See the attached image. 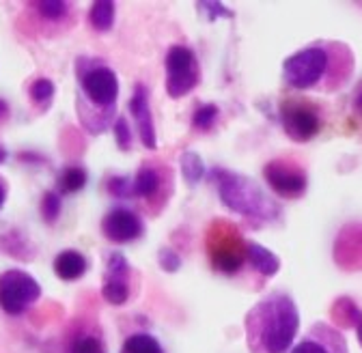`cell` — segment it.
<instances>
[{"mask_svg": "<svg viewBox=\"0 0 362 353\" xmlns=\"http://www.w3.org/2000/svg\"><path fill=\"white\" fill-rule=\"evenodd\" d=\"M356 56L347 43L313 41L283 63V80L296 91L337 93L351 82Z\"/></svg>", "mask_w": 362, "mask_h": 353, "instance_id": "cell-1", "label": "cell"}, {"mask_svg": "<svg viewBox=\"0 0 362 353\" xmlns=\"http://www.w3.org/2000/svg\"><path fill=\"white\" fill-rule=\"evenodd\" d=\"M250 353H289L300 330V311L285 291L263 295L244 319Z\"/></svg>", "mask_w": 362, "mask_h": 353, "instance_id": "cell-2", "label": "cell"}, {"mask_svg": "<svg viewBox=\"0 0 362 353\" xmlns=\"http://www.w3.org/2000/svg\"><path fill=\"white\" fill-rule=\"evenodd\" d=\"M214 184L218 186V196L222 205L235 213L252 217L257 222H272L281 213V207L263 192V188L240 172L216 168Z\"/></svg>", "mask_w": 362, "mask_h": 353, "instance_id": "cell-3", "label": "cell"}, {"mask_svg": "<svg viewBox=\"0 0 362 353\" xmlns=\"http://www.w3.org/2000/svg\"><path fill=\"white\" fill-rule=\"evenodd\" d=\"M80 91H82V102L88 106V110L80 112L82 123L90 116V112H95L86 129L90 134H102L112 121L117 97H119L117 73L102 63H90V67L80 69Z\"/></svg>", "mask_w": 362, "mask_h": 353, "instance_id": "cell-4", "label": "cell"}, {"mask_svg": "<svg viewBox=\"0 0 362 353\" xmlns=\"http://www.w3.org/2000/svg\"><path fill=\"white\" fill-rule=\"evenodd\" d=\"M207 254L218 274L235 276L246 265V239L240 235L235 225L218 220L207 233Z\"/></svg>", "mask_w": 362, "mask_h": 353, "instance_id": "cell-5", "label": "cell"}, {"mask_svg": "<svg viewBox=\"0 0 362 353\" xmlns=\"http://www.w3.org/2000/svg\"><path fill=\"white\" fill-rule=\"evenodd\" d=\"M166 93L173 100H181L194 91L201 80V67L194 52L188 46H170L166 52Z\"/></svg>", "mask_w": 362, "mask_h": 353, "instance_id": "cell-6", "label": "cell"}, {"mask_svg": "<svg viewBox=\"0 0 362 353\" xmlns=\"http://www.w3.org/2000/svg\"><path fill=\"white\" fill-rule=\"evenodd\" d=\"M263 176L269 190L281 198L296 201L306 194L308 174L302 164L291 157H276L263 166Z\"/></svg>", "mask_w": 362, "mask_h": 353, "instance_id": "cell-7", "label": "cell"}, {"mask_svg": "<svg viewBox=\"0 0 362 353\" xmlns=\"http://www.w3.org/2000/svg\"><path fill=\"white\" fill-rule=\"evenodd\" d=\"M281 123L285 134L296 143L313 140L324 127L320 108L306 100H285L281 104Z\"/></svg>", "mask_w": 362, "mask_h": 353, "instance_id": "cell-8", "label": "cell"}, {"mask_svg": "<svg viewBox=\"0 0 362 353\" xmlns=\"http://www.w3.org/2000/svg\"><path fill=\"white\" fill-rule=\"evenodd\" d=\"M41 297L39 282L22 272V270H9L0 274V308L7 315H22Z\"/></svg>", "mask_w": 362, "mask_h": 353, "instance_id": "cell-9", "label": "cell"}, {"mask_svg": "<svg viewBox=\"0 0 362 353\" xmlns=\"http://www.w3.org/2000/svg\"><path fill=\"white\" fill-rule=\"evenodd\" d=\"M289 353H349L343 332L326 321L313 323Z\"/></svg>", "mask_w": 362, "mask_h": 353, "instance_id": "cell-10", "label": "cell"}, {"mask_svg": "<svg viewBox=\"0 0 362 353\" xmlns=\"http://www.w3.org/2000/svg\"><path fill=\"white\" fill-rule=\"evenodd\" d=\"M102 233L112 244H129V241H136L143 237L145 225L136 211H132L127 207H117L104 215Z\"/></svg>", "mask_w": 362, "mask_h": 353, "instance_id": "cell-11", "label": "cell"}, {"mask_svg": "<svg viewBox=\"0 0 362 353\" xmlns=\"http://www.w3.org/2000/svg\"><path fill=\"white\" fill-rule=\"evenodd\" d=\"M132 270L121 252H112L106 263V274L102 282V295L112 306H123L129 299Z\"/></svg>", "mask_w": 362, "mask_h": 353, "instance_id": "cell-12", "label": "cell"}, {"mask_svg": "<svg viewBox=\"0 0 362 353\" xmlns=\"http://www.w3.org/2000/svg\"><path fill=\"white\" fill-rule=\"evenodd\" d=\"M129 112L132 119L139 127V136L143 147H147L149 151H153L158 147V136H156V125H153V112H151V104H149V91L145 84H136L134 93L129 97Z\"/></svg>", "mask_w": 362, "mask_h": 353, "instance_id": "cell-13", "label": "cell"}, {"mask_svg": "<svg viewBox=\"0 0 362 353\" xmlns=\"http://www.w3.org/2000/svg\"><path fill=\"white\" fill-rule=\"evenodd\" d=\"M164 179H168V170L156 166V164H143L136 172V176L132 179L134 184V196H141L145 198L149 205H164V194H162V188H164Z\"/></svg>", "mask_w": 362, "mask_h": 353, "instance_id": "cell-14", "label": "cell"}, {"mask_svg": "<svg viewBox=\"0 0 362 353\" xmlns=\"http://www.w3.org/2000/svg\"><path fill=\"white\" fill-rule=\"evenodd\" d=\"M246 265L257 276L272 278L281 270V258L257 241H246Z\"/></svg>", "mask_w": 362, "mask_h": 353, "instance_id": "cell-15", "label": "cell"}, {"mask_svg": "<svg viewBox=\"0 0 362 353\" xmlns=\"http://www.w3.org/2000/svg\"><path fill=\"white\" fill-rule=\"evenodd\" d=\"M54 274L65 280V282H74V280H80L86 270H88V261L82 252L78 250H63L54 256Z\"/></svg>", "mask_w": 362, "mask_h": 353, "instance_id": "cell-16", "label": "cell"}, {"mask_svg": "<svg viewBox=\"0 0 362 353\" xmlns=\"http://www.w3.org/2000/svg\"><path fill=\"white\" fill-rule=\"evenodd\" d=\"M119 353H164V347L160 345V340L156 336L139 332V334H132L125 338Z\"/></svg>", "mask_w": 362, "mask_h": 353, "instance_id": "cell-17", "label": "cell"}, {"mask_svg": "<svg viewBox=\"0 0 362 353\" xmlns=\"http://www.w3.org/2000/svg\"><path fill=\"white\" fill-rule=\"evenodd\" d=\"M115 13H117L115 3H110V0H102V3H95L93 7H90L88 24L100 32H108L115 24Z\"/></svg>", "mask_w": 362, "mask_h": 353, "instance_id": "cell-18", "label": "cell"}, {"mask_svg": "<svg viewBox=\"0 0 362 353\" xmlns=\"http://www.w3.org/2000/svg\"><path fill=\"white\" fill-rule=\"evenodd\" d=\"M57 184L61 194H76L86 186V170L82 166H67L61 170Z\"/></svg>", "mask_w": 362, "mask_h": 353, "instance_id": "cell-19", "label": "cell"}, {"mask_svg": "<svg viewBox=\"0 0 362 353\" xmlns=\"http://www.w3.org/2000/svg\"><path fill=\"white\" fill-rule=\"evenodd\" d=\"M179 164H181V174H184V179L188 181V186H197L205 176V164H203L201 155L194 153V151L181 153Z\"/></svg>", "mask_w": 362, "mask_h": 353, "instance_id": "cell-20", "label": "cell"}, {"mask_svg": "<svg viewBox=\"0 0 362 353\" xmlns=\"http://www.w3.org/2000/svg\"><path fill=\"white\" fill-rule=\"evenodd\" d=\"M28 95L39 108H48L54 100V82L50 78H37L28 86Z\"/></svg>", "mask_w": 362, "mask_h": 353, "instance_id": "cell-21", "label": "cell"}, {"mask_svg": "<svg viewBox=\"0 0 362 353\" xmlns=\"http://www.w3.org/2000/svg\"><path fill=\"white\" fill-rule=\"evenodd\" d=\"M360 313V308L349 299V297H341L339 301H334L332 306V317L337 319V325H351L356 323V317ZM334 325V328H337Z\"/></svg>", "mask_w": 362, "mask_h": 353, "instance_id": "cell-22", "label": "cell"}, {"mask_svg": "<svg viewBox=\"0 0 362 353\" xmlns=\"http://www.w3.org/2000/svg\"><path fill=\"white\" fill-rule=\"evenodd\" d=\"M69 353H106V349L98 334L84 332L74 338V342L69 345Z\"/></svg>", "mask_w": 362, "mask_h": 353, "instance_id": "cell-23", "label": "cell"}, {"mask_svg": "<svg viewBox=\"0 0 362 353\" xmlns=\"http://www.w3.org/2000/svg\"><path fill=\"white\" fill-rule=\"evenodd\" d=\"M218 114H220V110H218L216 104H203V106H199V108L194 110V114H192V127L199 129V131H207V129L214 127Z\"/></svg>", "mask_w": 362, "mask_h": 353, "instance_id": "cell-24", "label": "cell"}, {"mask_svg": "<svg viewBox=\"0 0 362 353\" xmlns=\"http://www.w3.org/2000/svg\"><path fill=\"white\" fill-rule=\"evenodd\" d=\"M61 209H63V203H61V196L59 192H45L43 198H41V217L45 220L48 225H54L59 215H61Z\"/></svg>", "mask_w": 362, "mask_h": 353, "instance_id": "cell-25", "label": "cell"}, {"mask_svg": "<svg viewBox=\"0 0 362 353\" xmlns=\"http://www.w3.org/2000/svg\"><path fill=\"white\" fill-rule=\"evenodd\" d=\"M37 11L41 18L45 20H63L69 11V5L67 3H61V0H50V3H37Z\"/></svg>", "mask_w": 362, "mask_h": 353, "instance_id": "cell-26", "label": "cell"}, {"mask_svg": "<svg viewBox=\"0 0 362 353\" xmlns=\"http://www.w3.org/2000/svg\"><path fill=\"white\" fill-rule=\"evenodd\" d=\"M112 131H115V138H117V145L121 151H129L132 149V129H129V123L125 116H119L112 125Z\"/></svg>", "mask_w": 362, "mask_h": 353, "instance_id": "cell-27", "label": "cell"}, {"mask_svg": "<svg viewBox=\"0 0 362 353\" xmlns=\"http://www.w3.org/2000/svg\"><path fill=\"white\" fill-rule=\"evenodd\" d=\"M108 190L112 196H119V198L134 196V184L129 176H112V179H108Z\"/></svg>", "mask_w": 362, "mask_h": 353, "instance_id": "cell-28", "label": "cell"}, {"mask_svg": "<svg viewBox=\"0 0 362 353\" xmlns=\"http://www.w3.org/2000/svg\"><path fill=\"white\" fill-rule=\"evenodd\" d=\"M158 261H160V268L164 270V272H177L179 268H181V256L173 250V248H160V252H158Z\"/></svg>", "mask_w": 362, "mask_h": 353, "instance_id": "cell-29", "label": "cell"}, {"mask_svg": "<svg viewBox=\"0 0 362 353\" xmlns=\"http://www.w3.org/2000/svg\"><path fill=\"white\" fill-rule=\"evenodd\" d=\"M199 11L207 13V20H218L220 16H224V18H233V11H231V9H226L222 3H201V5H199Z\"/></svg>", "mask_w": 362, "mask_h": 353, "instance_id": "cell-30", "label": "cell"}, {"mask_svg": "<svg viewBox=\"0 0 362 353\" xmlns=\"http://www.w3.org/2000/svg\"><path fill=\"white\" fill-rule=\"evenodd\" d=\"M354 330H356V338H358V342H360V347H362V311H360L358 317H356Z\"/></svg>", "mask_w": 362, "mask_h": 353, "instance_id": "cell-31", "label": "cell"}, {"mask_svg": "<svg viewBox=\"0 0 362 353\" xmlns=\"http://www.w3.org/2000/svg\"><path fill=\"white\" fill-rule=\"evenodd\" d=\"M5 201H7V188H5V184H3V181H0V209H3Z\"/></svg>", "mask_w": 362, "mask_h": 353, "instance_id": "cell-32", "label": "cell"}, {"mask_svg": "<svg viewBox=\"0 0 362 353\" xmlns=\"http://www.w3.org/2000/svg\"><path fill=\"white\" fill-rule=\"evenodd\" d=\"M7 114H9V106H7V102L0 100V119H5Z\"/></svg>", "mask_w": 362, "mask_h": 353, "instance_id": "cell-33", "label": "cell"}, {"mask_svg": "<svg viewBox=\"0 0 362 353\" xmlns=\"http://www.w3.org/2000/svg\"><path fill=\"white\" fill-rule=\"evenodd\" d=\"M7 157H9V153H7V149L0 145V164H5L7 162Z\"/></svg>", "mask_w": 362, "mask_h": 353, "instance_id": "cell-34", "label": "cell"}, {"mask_svg": "<svg viewBox=\"0 0 362 353\" xmlns=\"http://www.w3.org/2000/svg\"><path fill=\"white\" fill-rule=\"evenodd\" d=\"M356 106L362 108V88H360V93H358V97H356Z\"/></svg>", "mask_w": 362, "mask_h": 353, "instance_id": "cell-35", "label": "cell"}]
</instances>
